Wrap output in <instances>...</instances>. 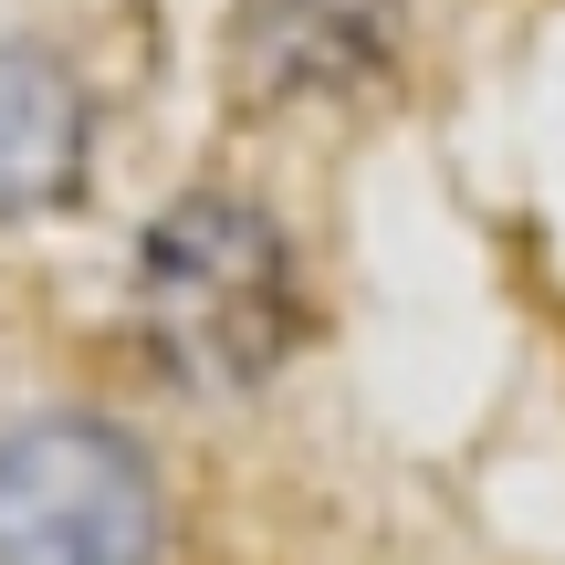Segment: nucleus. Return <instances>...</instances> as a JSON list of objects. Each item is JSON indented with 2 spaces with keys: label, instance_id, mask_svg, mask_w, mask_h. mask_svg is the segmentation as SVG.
<instances>
[{
  "label": "nucleus",
  "instance_id": "f257e3e1",
  "mask_svg": "<svg viewBox=\"0 0 565 565\" xmlns=\"http://www.w3.org/2000/svg\"><path fill=\"white\" fill-rule=\"evenodd\" d=\"M137 303L168 335V356L210 387H252L303 324L294 263H282L273 221L242 200H179L168 210L137 252Z\"/></svg>",
  "mask_w": 565,
  "mask_h": 565
},
{
  "label": "nucleus",
  "instance_id": "7ed1b4c3",
  "mask_svg": "<svg viewBox=\"0 0 565 565\" xmlns=\"http://www.w3.org/2000/svg\"><path fill=\"white\" fill-rule=\"evenodd\" d=\"M74 179H84V105L63 63L0 53V221L74 200Z\"/></svg>",
  "mask_w": 565,
  "mask_h": 565
},
{
  "label": "nucleus",
  "instance_id": "f03ea898",
  "mask_svg": "<svg viewBox=\"0 0 565 565\" xmlns=\"http://www.w3.org/2000/svg\"><path fill=\"white\" fill-rule=\"evenodd\" d=\"M158 482L105 419H32L0 440V565H158Z\"/></svg>",
  "mask_w": 565,
  "mask_h": 565
}]
</instances>
